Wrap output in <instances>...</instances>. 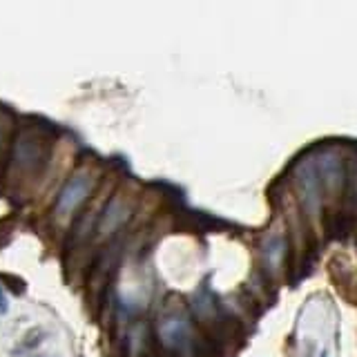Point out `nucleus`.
<instances>
[{"mask_svg":"<svg viewBox=\"0 0 357 357\" xmlns=\"http://www.w3.org/2000/svg\"><path fill=\"white\" fill-rule=\"evenodd\" d=\"M94 185L96 178L89 172H78L71 178H67V183L60 187V192L56 196L54 214L56 217H69L71 212H76L89 199V194L94 192Z\"/></svg>","mask_w":357,"mask_h":357,"instance_id":"1","label":"nucleus"},{"mask_svg":"<svg viewBox=\"0 0 357 357\" xmlns=\"http://www.w3.org/2000/svg\"><path fill=\"white\" fill-rule=\"evenodd\" d=\"M295 185H297L299 190L303 208L310 214H315L321 203V190H324V187H321L315 157L312 154H308L303 161H297V165H295Z\"/></svg>","mask_w":357,"mask_h":357,"instance_id":"2","label":"nucleus"},{"mask_svg":"<svg viewBox=\"0 0 357 357\" xmlns=\"http://www.w3.org/2000/svg\"><path fill=\"white\" fill-rule=\"evenodd\" d=\"M159 337L163 346L178 351L181 346L187 344V337H190V330H187V321L181 315H168L159 321Z\"/></svg>","mask_w":357,"mask_h":357,"instance_id":"3","label":"nucleus"},{"mask_svg":"<svg viewBox=\"0 0 357 357\" xmlns=\"http://www.w3.org/2000/svg\"><path fill=\"white\" fill-rule=\"evenodd\" d=\"M130 214H132V210L128 208V203L121 201V199H112L105 205V210L101 214L98 232H101V235H112V232H116L125 221L130 219Z\"/></svg>","mask_w":357,"mask_h":357,"instance_id":"4","label":"nucleus"},{"mask_svg":"<svg viewBox=\"0 0 357 357\" xmlns=\"http://www.w3.org/2000/svg\"><path fill=\"white\" fill-rule=\"evenodd\" d=\"M16 161L18 165H25V168H36L43 163V146L41 141L36 137H30V134H25V137L18 139L16 143Z\"/></svg>","mask_w":357,"mask_h":357,"instance_id":"5","label":"nucleus"},{"mask_svg":"<svg viewBox=\"0 0 357 357\" xmlns=\"http://www.w3.org/2000/svg\"><path fill=\"white\" fill-rule=\"evenodd\" d=\"M284 255V241L279 237H270L266 241L264 246V257H266V264L275 268L277 264H279V257Z\"/></svg>","mask_w":357,"mask_h":357,"instance_id":"6","label":"nucleus"},{"mask_svg":"<svg viewBox=\"0 0 357 357\" xmlns=\"http://www.w3.org/2000/svg\"><path fill=\"white\" fill-rule=\"evenodd\" d=\"M7 297H5V292H3V288H0V315H5L7 312Z\"/></svg>","mask_w":357,"mask_h":357,"instance_id":"7","label":"nucleus"},{"mask_svg":"<svg viewBox=\"0 0 357 357\" xmlns=\"http://www.w3.org/2000/svg\"><path fill=\"white\" fill-rule=\"evenodd\" d=\"M5 137H7V128H5V123H0V150L5 146Z\"/></svg>","mask_w":357,"mask_h":357,"instance_id":"8","label":"nucleus"},{"mask_svg":"<svg viewBox=\"0 0 357 357\" xmlns=\"http://www.w3.org/2000/svg\"><path fill=\"white\" fill-rule=\"evenodd\" d=\"M321 357H328V355H326V353H324V355H321Z\"/></svg>","mask_w":357,"mask_h":357,"instance_id":"9","label":"nucleus"}]
</instances>
